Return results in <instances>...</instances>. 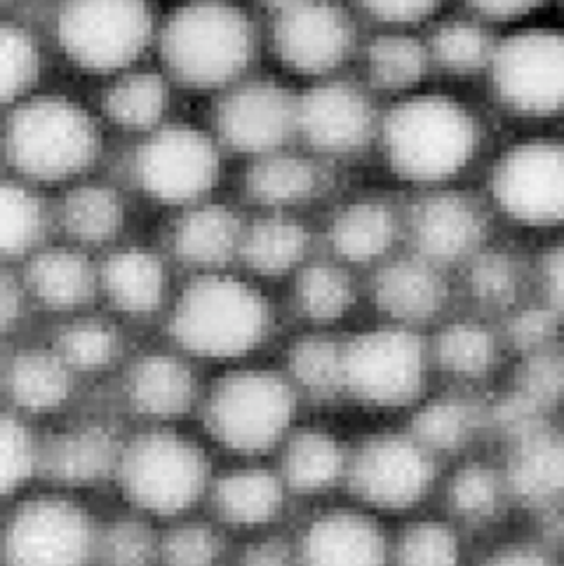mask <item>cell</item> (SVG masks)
<instances>
[{"mask_svg": "<svg viewBox=\"0 0 564 566\" xmlns=\"http://www.w3.org/2000/svg\"><path fill=\"white\" fill-rule=\"evenodd\" d=\"M309 235L290 219H261L242 233L240 254L261 275H282L304 259Z\"/></svg>", "mask_w": 564, "mask_h": 566, "instance_id": "836d02e7", "label": "cell"}, {"mask_svg": "<svg viewBox=\"0 0 564 566\" xmlns=\"http://www.w3.org/2000/svg\"><path fill=\"white\" fill-rule=\"evenodd\" d=\"M273 41L282 64L299 73H327L348 56L353 27L330 0H296L278 12Z\"/></svg>", "mask_w": 564, "mask_h": 566, "instance_id": "9a60e30c", "label": "cell"}, {"mask_svg": "<svg viewBox=\"0 0 564 566\" xmlns=\"http://www.w3.org/2000/svg\"><path fill=\"white\" fill-rule=\"evenodd\" d=\"M470 14L492 27H520L557 10V0H463Z\"/></svg>", "mask_w": 564, "mask_h": 566, "instance_id": "f907efd6", "label": "cell"}, {"mask_svg": "<svg viewBox=\"0 0 564 566\" xmlns=\"http://www.w3.org/2000/svg\"><path fill=\"white\" fill-rule=\"evenodd\" d=\"M536 298L564 323V233L545 244L534 263Z\"/></svg>", "mask_w": 564, "mask_h": 566, "instance_id": "681fc988", "label": "cell"}, {"mask_svg": "<svg viewBox=\"0 0 564 566\" xmlns=\"http://www.w3.org/2000/svg\"><path fill=\"white\" fill-rule=\"evenodd\" d=\"M388 545L369 517L327 513L301 541L299 566H386Z\"/></svg>", "mask_w": 564, "mask_h": 566, "instance_id": "ffe728a7", "label": "cell"}, {"mask_svg": "<svg viewBox=\"0 0 564 566\" xmlns=\"http://www.w3.org/2000/svg\"><path fill=\"white\" fill-rule=\"evenodd\" d=\"M10 163L35 181L79 177L100 154V132L83 106L41 97L19 106L8 123Z\"/></svg>", "mask_w": 564, "mask_h": 566, "instance_id": "8992f818", "label": "cell"}, {"mask_svg": "<svg viewBox=\"0 0 564 566\" xmlns=\"http://www.w3.org/2000/svg\"><path fill=\"white\" fill-rule=\"evenodd\" d=\"M102 285L113 306L146 315L160 306L165 294L163 263L146 250H123L104 263Z\"/></svg>", "mask_w": 564, "mask_h": 566, "instance_id": "484cf974", "label": "cell"}, {"mask_svg": "<svg viewBox=\"0 0 564 566\" xmlns=\"http://www.w3.org/2000/svg\"><path fill=\"white\" fill-rule=\"evenodd\" d=\"M217 513L238 526L271 522L282 507V484L267 470H236L215 486Z\"/></svg>", "mask_w": 564, "mask_h": 566, "instance_id": "f546056e", "label": "cell"}, {"mask_svg": "<svg viewBox=\"0 0 564 566\" xmlns=\"http://www.w3.org/2000/svg\"><path fill=\"white\" fill-rule=\"evenodd\" d=\"M299 308L315 323L344 317L353 304V285L344 271L334 266H311L296 282Z\"/></svg>", "mask_w": 564, "mask_h": 566, "instance_id": "b9f144b4", "label": "cell"}, {"mask_svg": "<svg viewBox=\"0 0 564 566\" xmlns=\"http://www.w3.org/2000/svg\"><path fill=\"white\" fill-rule=\"evenodd\" d=\"M484 413L473 400L440 398L426 402L414 417L411 436L432 454H447L466 447L478 436Z\"/></svg>", "mask_w": 564, "mask_h": 566, "instance_id": "d6a6232c", "label": "cell"}, {"mask_svg": "<svg viewBox=\"0 0 564 566\" xmlns=\"http://www.w3.org/2000/svg\"><path fill=\"white\" fill-rule=\"evenodd\" d=\"M38 50L29 31L6 27L0 35V92L6 102H17L38 78Z\"/></svg>", "mask_w": 564, "mask_h": 566, "instance_id": "f6af8a7d", "label": "cell"}, {"mask_svg": "<svg viewBox=\"0 0 564 566\" xmlns=\"http://www.w3.org/2000/svg\"><path fill=\"white\" fill-rule=\"evenodd\" d=\"M320 175L313 163L294 156H269L259 160L248 175L254 200L271 207H288L313 198Z\"/></svg>", "mask_w": 564, "mask_h": 566, "instance_id": "d590c367", "label": "cell"}, {"mask_svg": "<svg viewBox=\"0 0 564 566\" xmlns=\"http://www.w3.org/2000/svg\"><path fill=\"white\" fill-rule=\"evenodd\" d=\"M127 392L132 405L146 417L173 419L194 405L196 379L177 357L146 355L132 367Z\"/></svg>", "mask_w": 564, "mask_h": 566, "instance_id": "7402d4cb", "label": "cell"}, {"mask_svg": "<svg viewBox=\"0 0 564 566\" xmlns=\"http://www.w3.org/2000/svg\"><path fill=\"white\" fill-rule=\"evenodd\" d=\"M169 327L188 353L229 360L263 342L269 332V304L248 282L205 275L184 290Z\"/></svg>", "mask_w": 564, "mask_h": 566, "instance_id": "5b68a950", "label": "cell"}, {"mask_svg": "<svg viewBox=\"0 0 564 566\" xmlns=\"http://www.w3.org/2000/svg\"><path fill=\"white\" fill-rule=\"evenodd\" d=\"M361 6L388 27L411 29L430 22L442 10L445 0H361Z\"/></svg>", "mask_w": 564, "mask_h": 566, "instance_id": "816d5d0a", "label": "cell"}, {"mask_svg": "<svg viewBox=\"0 0 564 566\" xmlns=\"http://www.w3.org/2000/svg\"><path fill=\"white\" fill-rule=\"evenodd\" d=\"M414 254L440 269L457 266L487 248L489 217L484 205L455 186L426 191L409 212Z\"/></svg>", "mask_w": 564, "mask_h": 566, "instance_id": "5bb4252c", "label": "cell"}, {"mask_svg": "<svg viewBox=\"0 0 564 566\" xmlns=\"http://www.w3.org/2000/svg\"><path fill=\"white\" fill-rule=\"evenodd\" d=\"M511 496L503 470L489 468L484 463L463 465L451 478L447 489V501L451 513L470 524H482L494 520Z\"/></svg>", "mask_w": 564, "mask_h": 566, "instance_id": "8d00e7d4", "label": "cell"}, {"mask_svg": "<svg viewBox=\"0 0 564 566\" xmlns=\"http://www.w3.org/2000/svg\"><path fill=\"white\" fill-rule=\"evenodd\" d=\"M489 202L518 229L564 233V129L545 127L508 144L487 175Z\"/></svg>", "mask_w": 564, "mask_h": 566, "instance_id": "3957f363", "label": "cell"}, {"mask_svg": "<svg viewBox=\"0 0 564 566\" xmlns=\"http://www.w3.org/2000/svg\"><path fill=\"white\" fill-rule=\"evenodd\" d=\"M499 336L478 319H457L440 329L432 357L438 367L461 381H480L499 363Z\"/></svg>", "mask_w": 564, "mask_h": 566, "instance_id": "83f0119b", "label": "cell"}, {"mask_svg": "<svg viewBox=\"0 0 564 566\" xmlns=\"http://www.w3.org/2000/svg\"><path fill=\"white\" fill-rule=\"evenodd\" d=\"M66 231L85 244L108 242L121 231L125 212L121 198L104 186H81L64 202Z\"/></svg>", "mask_w": 564, "mask_h": 566, "instance_id": "f35d334b", "label": "cell"}, {"mask_svg": "<svg viewBox=\"0 0 564 566\" xmlns=\"http://www.w3.org/2000/svg\"><path fill=\"white\" fill-rule=\"evenodd\" d=\"M398 229V217L390 205L382 200H357L334 219L332 244L344 259L369 263L390 252Z\"/></svg>", "mask_w": 564, "mask_h": 566, "instance_id": "d4e9b609", "label": "cell"}, {"mask_svg": "<svg viewBox=\"0 0 564 566\" xmlns=\"http://www.w3.org/2000/svg\"><path fill=\"white\" fill-rule=\"evenodd\" d=\"M292 379L313 398H332L344 386V346L332 338L311 336L290 353Z\"/></svg>", "mask_w": 564, "mask_h": 566, "instance_id": "ab89813d", "label": "cell"}, {"mask_svg": "<svg viewBox=\"0 0 564 566\" xmlns=\"http://www.w3.org/2000/svg\"><path fill=\"white\" fill-rule=\"evenodd\" d=\"M382 146L395 177L432 191L461 179L480 158L484 125L455 94L417 90L384 116Z\"/></svg>", "mask_w": 564, "mask_h": 566, "instance_id": "6da1fadb", "label": "cell"}, {"mask_svg": "<svg viewBox=\"0 0 564 566\" xmlns=\"http://www.w3.org/2000/svg\"><path fill=\"white\" fill-rule=\"evenodd\" d=\"M557 12L564 17V0H557Z\"/></svg>", "mask_w": 564, "mask_h": 566, "instance_id": "6f0895ef", "label": "cell"}, {"mask_svg": "<svg viewBox=\"0 0 564 566\" xmlns=\"http://www.w3.org/2000/svg\"><path fill=\"white\" fill-rule=\"evenodd\" d=\"M398 566H459L461 541L445 522H417L403 534L395 548Z\"/></svg>", "mask_w": 564, "mask_h": 566, "instance_id": "7bdbcfd3", "label": "cell"}, {"mask_svg": "<svg viewBox=\"0 0 564 566\" xmlns=\"http://www.w3.org/2000/svg\"><path fill=\"white\" fill-rule=\"evenodd\" d=\"M484 78L508 116L536 129L564 125V17L501 33Z\"/></svg>", "mask_w": 564, "mask_h": 566, "instance_id": "7a4b0ae2", "label": "cell"}, {"mask_svg": "<svg viewBox=\"0 0 564 566\" xmlns=\"http://www.w3.org/2000/svg\"><path fill=\"white\" fill-rule=\"evenodd\" d=\"M560 536H562V541H564V526H562V534H560Z\"/></svg>", "mask_w": 564, "mask_h": 566, "instance_id": "680465c9", "label": "cell"}, {"mask_svg": "<svg viewBox=\"0 0 564 566\" xmlns=\"http://www.w3.org/2000/svg\"><path fill=\"white\" fill-rule=\"evenodd\" d=\"M106 566H148L156 555V543L137 522H121L111 526L100 543Z\"/></svg>", "mask_w": 564, "mask_h": 566, "instance_id": "c3c4849f", "label": "cell"}, {"mask_svg": "<svg viewBox=\"0 0 564 566\" xmlns=\"http://www.w3.org/2000/svg\"><path fill=\"white\" fill-rule=\"evenodd\" d=\"M238 217L221 205H202L188 212L175 229V252L198 269H217L240 252Z\"/></svg>", "mask_w": 564, "mask_h": 566, "instance_id": "603a6c76", "label": "cell"}, {"mask_svg": "<svg viewBox=\"0 0 564 566\" xmlns=\"http://www.w3.org/2000/svg\"><path fill=\"white\" fill-rule=\"evenodd\" d=\"M0 482H3V492L12 494L22 486L35 468V444L29 436V430L17 419L8 417L3 421V432H0Z\"/></svg>", "mask_w": 564, "mask_h": 566, "instance_id": "7dc6e473", "label": "cell"}, {"mask_svg": "<svg viewBox=\"0 0 564 566\" xmlns=\"http://www.w3.org/2000/svg\"><path fill=\"white\" fill-rule=\"evenodd\" d=\"M346 457L338 442L325 432H301L282 459V478L296 492H325L344 473Z\"/></svg>", "mask_w": 564, "mask_h": 566, "instance_id": "1f68e13d", "label": "cell"}, {"mask_svg": "<svg viewBox=\"0 0 564 566\" xmlns=\"http://www.w3.org/2000/svg\"><path fill=\"white\" fill-rule=\"evenodd\" d=\"M442 271L419 254L395 259L376 275V304L395 319V325L417 327L430 323L447 306L449 290Z\"/></svg>", "mask_w": 564, "mask_h": 566, "instance_id": "d6986e66", "label": "cell"}, {"mask_svg": "<svg viewBox=\"0 0 564 566\" xmlns=\"http://www.w3.org/2000/svg\"><path fill=\"white\" fill-rule=\"evenodd\" d=\"M56 353L71 369L100 371L116 357L118 336L104 323L83 319V323H73L60 334Z\"/></svg>", "mask_w": 564, "mask_h": 566, "instance_id": "ee69618b", "label": "cell"}, {"mask_svg": "<svg viewBox=\"0 0 564 566\" xmlns=\"http://www.w3.org/2000/svg\"><path fill=\"white\" fill-rule=\"evenodd\" d=\"M261 3H267V6H271V8H275L280 12V10H285L288 6L296 3V0H261Z\"/></svg>", "mask_w": 564, "mask_h": 566, "instance_id": "9f6ffc18", "label": "cell"}, {"mask_svg": "<svg viewBox=\"0 0 564 566\" xmlns=\"http://www.w3.org/2000/svg\"><path fill=\"white\" fill-rule=\"evenodd\" d=\"M482 566H562L557 555L539 543H513L489 555Z\"/></svg>", "mask_w": 564, "mask_h": 566, "instance_id": "f5cc1de1", "label": "cell"}, {"mask_svg": "<svg viewBox=\"0 0 564 566\" xmlns=\"http://www.w3.org/2000/svg\"><path fill=\"white\" fill-rule=\"evenodd\" d=\"M10 398L27 411H50L71 392V367L60 353L24 350L14 355L6 371Z\"/></svg>", "mask_w": 564, "mask_h": 566, "instance_id": "4316f807", "label": "cell"}, {"mask_svg": "<svg viewBox=\"0 0 564 566\" xmlns=\"http://www.w3.org/2000/svg\"><path fill=\"white\" fill-rule=\"evenodd\" d=\"M135 175L150 198L177 205L196 202L219 177L217 146L196 127H163L137 150Z\"/></svg>", "mask_w": 564, "mask_h": 566, "instance_id": "4fadbf2b", "label": "cell"}, {"mask_svg": "<svg viewBox=\"0 0 564 566\" xmlns=\"http://www.w3.org/2000/svg\"><path fill=\"white\" fill-rule=\"evenodd\" d=\"M45 229V214L38 198L24 186L6 184L0 196V244L8 256L31 252Z\"/></svg>", "mask_w": 564, "mask_h": 566, "instance_id": "60d3db41", "label": "cell"}, {"mask_svg": "<svg viewBox=\"0 0 564 566\" xmlns=\"http://www.w3.org/2000/svg\"><path fill=\"white\" fill-rule=\"evenodd\" d=\"M426 43L432 69L451 78H473V75H487L499 35L492 33V24L468 12V17L445 19L432 29Z\"/></svg>", "mask_w": 564, "mask_h": 566, "instance_id": "44dd1931", "label": "cell"}, {"mask_svg": "<svg viewBox=\"0 0 564 566\" xmlns=\"http://www.w3.org/2000/svg\"><path fill=\"white\" fill-rule=\"evenodd\" d=\"M3 551L6 566H87L100 543L79 505L35 499L8 522Z\"/></svg>", "mask_w": 564, "mask_h": 566, "instance_id": "8fae6325", "label": "cell"}, {"mask_svg": "<svg viewBox=\"0 0 564 566\" xmlns=\"http://www.w3.org/2000/svg\"><path fill=\"white\" fill-rule=\"evenodd\" d=\"M288 545L278 541H263L252 545V548L242 555L238 566H296Z\"/></svg>", "mask_w": 564, "mask_h": 566, "instance_id": "db71d44e", "label": "cell"}, {"mask_svg": "<svg viewBox=\"0 0 564 566\" xmlns=\"http://www.w3.org/2000/svg\"><path fill=\"white\" fill-rule=\"evenodd\" d=\"M167 108V85L156 73H127L106 92V116L125 129L156 127Z\"/></svg>", "mask_w": 564, "mask_h": 566, "instance_id": "74e56055", "label": "cell"}, {"mask_svg": "<svg viewBox=\"0 0 564 566\" xmlns=\"http://www.w3.org/2000/svg\"><path fill=\"white\" fill-rule=\"evenodd\" d=\"M294 417V392L273 371H236L207 402V428L238 454H261L280 442Z\"/></svg>", "mask_w": 564, "mask_h": 566, "instance_id": "52a82bcc", "label": "cell"}, {"mask_svg": "<svg viewBox=\"0 0 564 566\" xmlns=\"http://www.w3.org/2000/svg\"><path fill=\"white\" fill-rule=\"evenodd\" d=\"M296 129L323 154H355L372 137L374 108L355 85L325 83L296 99Z\"/></svg>", "mask_w": 564, "mask_h": 566, "instance_id": "ac0fdd59", "label": "cell"}, {"mask_svg": "<svg viewBox=\"0 0 564 566\" xmlns=\"http://www.w3.org/2000/svg\"><path fill=\"white\" fill-rule=\"evenodd\" d=\"M430 350L414 327L390 325L344 346V386L374 407H405L419 398Z\"/></svg>", "mask_w": 564, "mask_h": 566, "instance_id": "30bf717a", "label": "cell"}, {"mask_svg": "<svg viewBox=\"0 0 564 566\" xmlns=\"http://www.w3.org/2000/svg\"><path fill=\"white\" fill-rule=\"evenodd\" d=\"M0 311H3V327H12L17 323L19 313H22V290L17 282L8 275L3 280V294H0Z\"/></svg>", "mask_w": 564, "mask_h": 566, "instance_id": "11a10c76", "label": "cell"}, {"mask_svg": "<svg viewBox=\"0 0 564 566\" xmlns=\"http://www.w3.org/2000/svg\"><path fill=\"white\" fill-rule=\"evenodd\" d=\"M118 475L125 494L142 511L177 515L205 492L207 461L191 440L173 432H148L121 451Z\"/></svg>", "mask_w": 564, "mask_h": 566, "instance_id": "9c48e42d", "label": "cell"}, {"mask_svg": "<svg viewBox=\"0 0 564 566\" xmlns=\"http://www.w3.org/2000/svg\"><path fill=\"white\" fill-rule=\"evenodd\" d=\"M357 499L379 511H409L426 499L436 480V454L414 436L367 440L348 468Z\"/></svg>", "mask_w": 564, "mask_h": 566, "instance_id": "7c38bea8", "label": "cell"}, {"mask_svg": "<svg viewBox=\"0 0 564 566\" xmlns=\"http://www.w3.org/2000/svg\"><path fill=\"white\" fill-rule=\"evenodd\" d=\"M503 475L511 496L539 515H564V428L551 419L511 438Z\"/></svg>", "mask_w": 564, "mask_h": 566, "instance_id": "2e32d148", "label": "cell"}, {"mask_svg": "<svg viewBox=\"0 0 564 566\" xmlns=\"http://www.w3.org/2000/svg\"><path fill=\"white\" fill-rule=\"evenodd\" d=\"M221 555L219 536L202 524H188L169 532L160 545L165 566H215Z\"/></svg>", "mask_w": 564, "mask_h": 566, "instance_id": "bcb514c9", "label": "cell"}, {"mask_svg": "<svg viewBox=\"0 0 564 566\" xmlns=\"http://www.w3.org/2000/svg\"><path fill=\"white\" fill-rule=\"evenodd\" d=\"M367 69L376 87L407 97L421 90L426 75L432 71L426 38L409 33V29H395L374 38L367 50Z\"/></svg>", "mask_w": 564, "mask_h": 566, "instance_id": "cb8c5ba5", "label": "cell"}, {"mask_svg": "<svg viewBox=\"0 0 564 566\" xmlns=\"http://www.w3.org/2000/svg\"><path fill=\"white\" fill-rule=\"evenodd\" d=\"M154 33L146 0H69L56 35L73 64L94 73L135 64Z\"/></svg>", "mask_w": 564, "mask_h": 566, "instance_id": "ba28073f", "label": "cell"}, {"mask_svg": "<svg viewBox=\"0 0 564 566\" xmlns=\"http://www.w3.org/2000/svg\"><path fill=\"white\" fill-rule=\"evenodd\" d=\"M526 271L522 261L505 250L484 248L466 263V285L484 308L511 313L522 301Z\"/></svg>", "mask_w": 564, "mask_h": 566, "instance_id": "e575fe53", "label": "cell"}, {"mask_svg": "<svg viewBox=\"0 0 564 566\" xmlns=\"http://www.w3.org/2000/svg\"><path fill=\"white\" fill-rule=\"evenodd\" d=\"M160 52L181 83L219 87L250 64L254 29L244 12L226 0H194L169 17Z\"/></svg>", "mask_w": 564, "mask_h": 566, "instance_id": "277c9868", "label": "cell"}, {"mask_svg": "<svg viewBox=\"0 0 564 566\" xmlns=\"http://www.w3.org/2000/svg\"><path fill=\"white\" fill-rule=\"evenodd\" d=\"M29 287L45 306L66 311L79 308L94 292V271L90 261L71 250H50L38 254L29 266Z\"/></svg>", "mask_w": 564, "mask_h": 566, "instance_id": "f1b7e54d", "label": "cell"}, {"mask_svg": "<svg viewBox=\"0 0 564 566\" xmlns=\"http://www.w3.org/2000/svg\"><path fill=\"white\" fill-rule=\"evenodd\" d=\"M217 127L240 154H271L296 129V99L275 83H248L221 102Z\"/></svg>", "mask_w": 564, "mask_h": 566, "instance_id": "e0dca14e", "label": "cell"}, {"mask_svg": "<svg viewBox=\"0 0 564 566\" xmlns=\"http://www.w3.org/2000/svg\"><path fill=\"white\" fill-rule=\"evenodd\" d=\"M121 454L108 432L100 428L73 430L56 440L48 454L52 475L69 484H90L104 478L113 465H118Z\"/></svg>", "mask_w": 564, "mask_h": 566, "instance_id": "4dcf8cb0", "label": "cell"}, {"mask_svg": "<svg viewBox=\"0 0 564 566\" xmlns=\"http://www.w3.org/2000/svg\"><path fill=\"white\" fill-rule=\"evenodd\" d=\"M562 129H564V125H562Z\"/></svg>", "mask_w": 564, "mask_h": 566, "instance_id": "91938a15", "label": "cell"}]
</instances>
